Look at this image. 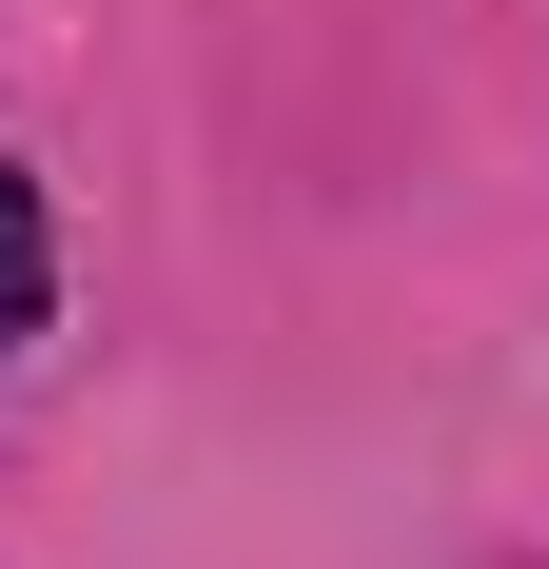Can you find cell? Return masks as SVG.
Returning a JSON list of instances; mask_svg holds the SVG:
<instances>
[{"label":"cell","mask_w":549,"mask_h":569,"mask_svg":"<svg viewBox=\"0 0 549 569\" xmlns=\"http://www.w3.org/2000/svg\"><path fill=\"white\" fill-rule=\"evenodd\" d=\"M40 276H59V256H40V197H20V158H0V353L40 335Z\"/></svg>","instance_id":"1"}]
</instances>
